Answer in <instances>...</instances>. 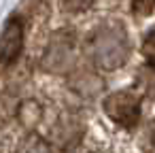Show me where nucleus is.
<instances>
[{
  "instance_id": "1",
  "label": "nucleus",
  "mask_w": 155,
  "mask_h": 153,
  "mask_svg": "<svg viewBox=\"0 0 155 153\" xmlns=\"http://www.w3.org/2000/svg\"><path fill=\"white\" fill-rule=\"evenodd\" d=\"M89 53L102 68H117L127 55V41L121 28H102L91 36Z\"/></svg>"
},
{
  "instance_id": "2",
  "label": "nucleus",
  "mask_w": 155,
  "mask_h": 153,
  "mask_svg": "<svg viewBox=\"0 0 155 153\" xmlns=\"http://www.w3.org/2000/svg\"><path fill=\"white\" fill-rule=\"evenodd\" d=\"M106 113L123 123V125H132L136 119H138V98L132 94V91H119V94H113L108 100H106Z\"/></svg>"
},
{
  "instance_id": "3",
  "label": "nucleus",
  "mask_w": 155,
  "mask_h": 153,
  "mask_svg": "<svg viewBox=\"0 0 155 153\" xmlns=\"http://www.w3.org/2000/svg\"><path fill=\"white\" fill-rule=\"evenodd\" d=\"M24 43V30L19 19H9L0 34V66H7L17 60Z\"/></svg>"
},
{
  "instance_id": "4",
  "label": "nucleus",
  "mask_w": 155,
  "mask_h": 153,
  "mask_svg": "<svg viewBox=\"0 0 155 153\" xmlns=\"http://www.w3.org/2000/svg\"><path fill=\"white\" fill-rule=\"evenodd\" d=\"M70 55H72V43L64 41L62 36H55L47 51V68L60 70L66 62H70Z\"/></svg>"
},
{
  "instance_id": "5",
  "label": "nucleus",
  "mask_w": 155,
  "mask_h": 153,
  "mask_svg": "<svg viewBox=\"0 0 155 153\" xmlns=\"http://www.w3.org/2000/svg\"><path fill=\"white\" fill-rule=\"evenodd\" d=\"M138 81H140V85L144 87V91L155 100V64L144 66V68L138 72Z\"/></svg>"
},
{
  "instance_id": "6",
  "label": "nucleus",
  "mask_w": 155,
  "mask_h": 153,
  "mask_svg": "<svg viewBox=\"0 0 155 153\" xmlns=\"http://www.w3.org/2000/svg\"><path fill=\"white\" fill-rule=\"evenodd\" d=\"M17 153H51V151H49V147L45 145L43 138H38V136L32 134V136H28V138L19 145Z\"/></svg>"
},
{
  "instance_id": "7",
  "label": "nucleus",
  "mask_w": 155,
  "mask_h": 153,
  "mask_svg": "<svg viewBox=\"0 0 155 153\" xmlns=\"http://www.w3.org/2000/svg\"><path fill=\"white\" fill-rule=\"evenodd\" d=\"M91 2H94V0H62V7H64L66 11H83V9H87Z\"/></svg>"
},
{
  "instance_id": "8",
  "label": "nucleus",
  "mask_w": 155,
  "mask_h": 153,
  "mask_svg": "<svg viewBox=\"0 0 155 153\" xmlns=\"http://www.w3.org/2000/svg\"><path fill=\"white\" fill-rule=\"evenodd\" d=\"M144 53L155 60V30H151V34H149L147 41H144Z\"/></svg>"
}]
</instances>
